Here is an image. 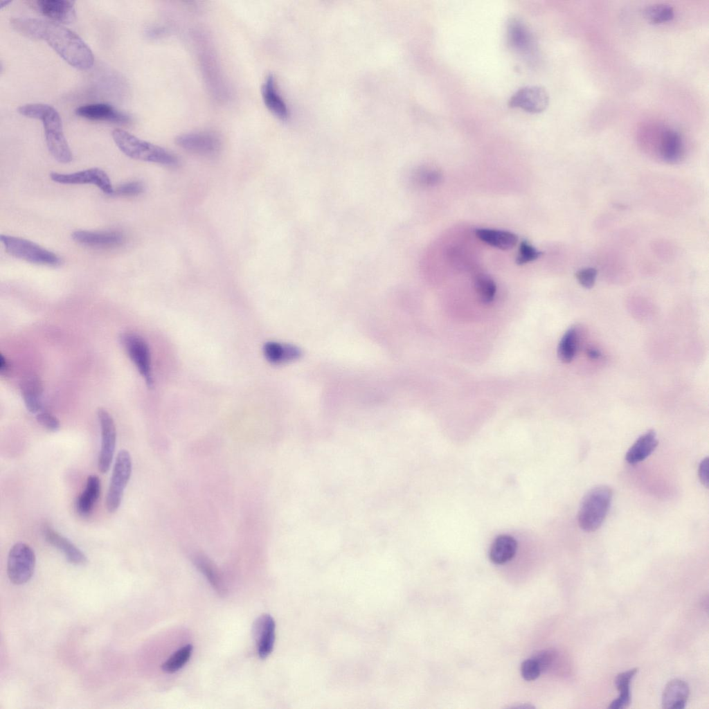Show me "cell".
Returning <instances> with one entry per match:
<instances>
[{"label":"cell","instance_id":"1","mask_svg":"<svg viewBox=\"0 0 709 709\" xmlns=\"http://www.w3.org/2000/svg\"><path fill=\"white\" fill-rule=\"evenodd\" d=\"M10 22L22 35L44 40L71 66L80 70L92 67L94 57L90 48L78 34L62 24L31 17H13Z\"/></svg>","mask_w":709,"mask_h":709},{"label":"cell","instance_id":"2","mask_svg":"<svg viewBox=\"0 0 709 709\" xmlns=\"http://www.w3.org/2000/svg\"><path fill=\"white\" fill-rule=\"evenodd\" d=\"M18 112L26 117L42 120L49 152L57 161L67 163L73 154L64 136L60 114L52 106L44 103H30L20 106Z\"/></svg>","mask_w":709,"mask_h":709},{"label":"cell","instance_id":"3","mask_svg":"<svg viewBox=\"0 0 709 709\" xmlns=\"http://www.w3.org/2000/svg\"><path fill=\"white\" fill-rule=\"evenodd\" d=\"M112 137L120 150L132 159L172 167L179 163V160L174 154L160 146L142 140L125 130L114 129Z\"/></svg>","mask_w":709,"mask_h":709},{"label":"cell","instance_id":"4","mask_svg":"<svg viewBox=\"0 0 709 709\" xmlns=\"http://www.w3.org/2000/svg\"><path fill=\"white\" fill-rule=\"evenodd\" d=\"M612 499V490L607 486H598L590 490L583 498L579 512L578 524L586 532L596 530L604 521Z\"/></svg>","mask_w":709,"mask_h":709},{"label":"cell","instance_id":"5","mask_svg":"<svg viewBox=\"0 0 709 709\" xmlns=\"http://www.w3.org/2000/svg\"><path fill=\"white\" fill-rule=\"evenodd\" d=\"M0 240L7 253L15 258L38 265L56 267L62 263L57 254L30 240L8 235H1Z\"/></svg>","mask_w":709,"mask_h":709},{"label":"cell","instance_id":"6","mask_svg":"<svg viewBox=\"0 0 709 709\" xmlns=\"http://www.w3.org/2000/svg\"><path fill=\"white\" fill-rule=\"evenodd\" d=\"M132 473V458L128 451L120 450L116 456L106 496V508L114 512L119 508Z\"/></svg>","mask_w":709,"mask_h":709},{"label":"cell","instance_id":"7","mask_svg":"<svg viewBox=\"0 0 709 709\" xmlns=\"http://www.w3.org/2000/svg\"><path fill=\"white\" fill-rule=\"evenodd\" d=\"M35 566V555L28 544L16 543L10 548L7 562V573L10 580L15 584L27 582L32 577Z\"/></svg>","mask_w":709,"mask_h":709},{"label":"cell","instance_id":"8","mask_svg":"<svg viewBox=\"0 0 709 709\" xmlns=\"http://www.w3.org/2000/svg\"><path fill=\"white\" fill-rule=\"evenodd\" d=\"M120 343L149 387L153 386L149 346L145 339L133 332L120 335Z\"/></svg>","mask_w":709,"mask_h":709},{"label":"cell","instance_id":"9","mask_svg":"<svg viewBox=\"0 0 709 709\" xmlns=\"http://www.w3.org/2000/svg\"><path fill=\"white\" fill-rule=\"evenodd\" d=\"M175 142L184 150L204 157L217 156L222 149L219 136L211 132H190L179 135Z\"/></svg>","mask_w":709,"mask_h":709},{"label":"cell","instance_id":"10","mask_svg":"<svg viewBox=\"0 0 709 709\" xmlns=\"http://www.w3.org/2000/svg\"><path fill=\"white\" fill-rule=\"evenodd\" d=\"M97 415L101 431L98 467L100 472L106 473L109 469L115 451L116 431L113 418L106 409H99Z\"/></svg>","mask_w":709,"mask_h":709},{"label":"cell","instance_id":"11","mask_svg":"<svg viewBox=\"0 0 709 709\" xmlns=\"http://www.w3.org/2000/svg\"><path fill=\"white\" fill-rule=\"evenodd\" d=\"M50 177L52 181L62 184H93L107 195H112L114 190L107 174L98 168L66 174L52 172Z\"/></svg>","mask_w":709,"mask_h":709},{"label":"cell","instance_id":"12","mask_svg":"<svg viewBox=\"0 0 709 709\" xmlns=\"http://www.w3.org/2000/svg\"><path fill=\"white\" fill-rule=\"evenodd\" d=\"M549 96L539 86H526L517 90L510 98L509 106L520 108L529 113H540L548 105Z\"/></svg>","mask_w":709,"mask_h":709},{"label":"cell","instance_id":"13","mask_svg":"<svg viewBox=\"0 0 709 709\" xmlns=\"http://www.w3.org/2000/svg\"><path fill=\"white\" fill-rule=\"evenodd\" d=\"M29 3L42 15L57 24H71L75 19V2L73 1L36 0Z\"/></svg>","mask_w":709,"mask_h":709},{"label":"cell","instance_id":"14","mask_svg":"<svg viewBox=\"0 0 709 709\" xmlns=\"http://www.w3.org/2000/svg\"><path fill=\"white\" fill-rule=\"evenodd\" d=\"M75 112L77 116L91 120L108 121L120 124H125L131 120L128 115L106 103L83 105L77 107Z\"/></svg>","mask_w":709,"mask_h":709},{"label":"cell","instance_id":"15","mask_svg":"<svg viewBox=\"0 0 709 709\" xmlns=\"http://www.w3.org/2000/svg\"><path fill=\"white\" fill-rule=\"evenodd\" d=\"M42 533L45 540L62 552L70 563L75 565H84L87 563L85 555L70 540L60 535L48 524L43 525Z\"/></svg>","mask_w":709,"mask_h":709},{"label":"cell","instance_id":"16","mask_svg":"<svg viewBox=\"0 0 709 709\" xmlns=\"http://www.w3.org/2000/svg\"><path fill=\"white\" fill-rule=\"evenodd\" d=\"M659 130L658 151L661 158L668 163L677 162L684 151L681 135L671 127H660Z\"/></svg>","mask_w":709,"mask_h":709},{"label":"cell","instance_id":"17","mask_svg":"<svg viewBox=\"0 0 709 709\" xmlns=\"http://www.w3.org/2000/svg\"><path fill=\"white\" fill-rule=\"evenodd\" d=\"M71 236L79 244L98 248L118 246L125 240L124 235L118 231H76Z\"/></svg>","mask_w":709,"mask_h":709},{"label":"cell","instance_id":"18","mask_svg":"<svg viewBox=\"0 0 709 709\" xmlns=\"http://www.w3.org/2000/svg\"><path fill=\"white\" fill-rule=\"evenodd\" d=\"M275 628V622L268 614L260 616L254 624V636L257 642L258 653L261 658H267L273 650Z\"/></svg>","mask_w":709,"mask_h":709},{"label":"cell","instance_id":"19","mask_svg":"<svg viewBox=\"0 0 709 709\" xmlns=\"http://www.w3.org/2000/svg\"><path fill=\"white\" fill-rule=\"evenodd\" d=\"M261 94L267 108L276 117L286 119L289 116V109L277 89L275 78L268 75L261 87Z\"/></svg>","mask_w":709,"mask_h":709},{"label":"cell","instance_id":"20","mask_svg":"<svg viewBox=\"0 0 709 709\" xmlns=\"http://www.w3.org/2000/svg\"><path fill=\"white\" fill-rule=\"evenodd\" d=\"M507 38L509 44L520 53H530L533 38L528 27L519 19H511L508 23Z\"/></svg>","mask_w":709,"mask_h":709},{"label":"cell","instance_id":"21","mask_svg":"<svg viewBox=\"0 0 709 709\" xmlns=\"http://www.w3.org/2000/svg\"><path fill=\"white\" fill-rule=\"evenodd\" d=\"M263 353L266 359L273 364L291 362L302 355L300 349L297 346L276 341L267 342L263 346Z\"/></svg>","mask_w":709,"mask_h":709},{"label":"cell","instance_id":"22","mask_svg":"<svg viewBox=\"0 0 709 709\" xmlns=\"http://www.w3.org/2000/svg\"><path fill=\"white\" fill-rule=\"evenodd\" d=\"M657 445L655 431L649 430L641 435L631 446L626 454L625 460L631 465L637 464L650 456Z\"/></svg>","mask_w":709,"mask_h":709},{"label":"cell","instance_id":"23","mask_svg":"<svg viewBox=\"0 0 709 709\" xmlns=\"http://www.w3.org/2000/svg\"><path fill=\"white\" fill-rule=\"evenodd\" d=\"M689 696L688 683L681 679H673L667 683L662 695L664 708H684Z\"/></svg>","mask_w":709,"mask_h":709},{"label":"cell","instance_id":"24","mask_svg":"<svg viewBox=\"0 0 709 709\" xmlns=\"http://www.w3.org/2000/svg\"><path fill=\"white\" fill-rule=\"evenodd\" d=\"M21 395L27 410L32 413L41 411L43 385L37 377L26 378L21 384Z\"/></svg>","mask_w":709,"mask_h":709},{"label":"cell","instance_id":"25","mask_svg":"<svg viewBox=\"0 0 709 709\" xmlns=\"http://www.w3.org/2000/svg\"><path fill=\"white\" fill-rule=\"evenodd\" d=\"M475 235L482 242L502 250L512 249L518 242L517 236L507 231L477 228Z\"/></svg>","mask_w":709,"mask_h":709},{"label":"cell","instance_id":"26","mask_svg":"<svg viewBox=\"0 0 709 709\" xmlns=\"http://www.w3.org/2000/svg\"><path fill=\"white\" fill-rule=\"evenodd\" d=\"M100 493V481L96 475H90L86 482L84 491L76 501V509L82 516L90 514Z\"/></svg>","mask_w":709,"mask_h":709},{"label":"cell","instance_id":"27","mask_svg":"<svg viewBox=\"0 0 709 709\" xmlns=\"http://www.w3.org/2000/svg\"><path fill=\"white\" fill-rule=\"evenodd\" d=\"M517 543L515 539L508 535L498 536L492 544L489 557L496 564H502L511 560L516 554Z\"/></svg>","mask_w":709,"mask_h":709},{"label":"cell","instance_id":"28","mask_svg":"<svg viewBox=\"0 0 709 709\" xmlns=\"http://www.w3.org/2000/svg\"><path fill=\"white\" fill-rule=\"evenodd\" d=\"M638 669L634 668L618 674L615 679V684L620 692L619 697L614 699L609 706V708L622 709L627 708L631 703L630 683Z\"/></svg>","mask_w":709,"mask_h":709},{"label":"cell","instance_id":"29","mask_svg":"<svg viewBox=\"0 0 709 709\" xmlns=\"http://www.w3.org/2000/svg\"><path fill=\"white\" fill-rule=\"evenodd\" d=\"M578 336L577 330L570 327L562 336L558 347L557 356L565 364L571 362L575 357L577 347Z\"/></svg>","mask_w":709,"mask_h":709},{"label":"cell","instance_id":"30","mask_svg":"<svg viewBox=\"0 0 709 709\" xmlns=\"http://www.w3.org/2000/svg\"><path fill=\"white\" fill-rule=\"evenodd\" d=\"M474 285L478 298L481 303L488 304L494 300L496 285L489 275L484 273H477L474 276Z\"/></svg>","mask_w":709,"mask_h":709},{"label":"cell","instance_id":"31","mask_svg":"<svg viewBox=\"0 0 709 709\" xmlns=\"http://www.w3.org/2000/svg\"><path fill=\"white\" fill-rule=\"evenodd\" d=\"M442 179L440 172L432 167L422 166L412 172L410 180L418 187H431L438 184Z\"/></svg>","mask_w":709,"mask_h":709},{"label":"cell","instance_id":"32","mask_svg":"<svg viewBox=\"0 0 709 709\" xmlns=\"http://www.w3.org/2000/svg\"><path fill=\"white\" fill-rule=\"evenodd\" d=\"M644 15L649 22L659 24L672 20L674 10L670 4L657 3L647 6L644 10Z\"/></svg>","mask_w":709,"mask_h":709},{"label":"cell","instance_id":"33","mask_svg":"<svg viewBox=\"0 0 709 709\" xmlns=\"http://www.w3.org/2000/svg\"><path fill=\"white\" fill-rule=\"evenodd\" d=\"M192 652V645H186L175 652L162 664L163 671L174 673L182 668L189 661Z\"/></svg>","mask_w":709,"mask_h":709},{"label":"cell","instance_id":"34","mask_svg":"<svg viewBox=\"0 0 709 709\" xmlns=\"http://www.w3.org/2000/svg\"><path fill=\"white\" fill-rule=\"evenodd\" d=\"M196 562L199 570L205 575L212 586H214L219 593H224L225 589L223 586L222 579L218 575L217 570L212 566V564L203 558L197 559Z\"/></svg>","mask_w":709,"mask_h":709},{"label":"cell","instance_id":"35","mask_svg":"<svg viewBox=\"0 0 709 709\" xmlns=\"http://www.w3.org/2000/svg\"><path fill=\"white\" fill-rule=\"evenodd\" d=\"M542 252L538 251L528 241L523 240L519 245V254L516 259L518 264H523L539 258Z\"/></svg>","mask_w":709,"mask_h":709},{"label":"cell","instance_id":"36","mask_svg":"<svg viewBox=\"0 0 709 709\" xmlns=\"http://www.w3.org/2000/svg\"><path fill=\"white\" fill-rule=\"evenodd\" d=\"M522 677L526 681H533L542 672L539 663L533 656L524 661L521 666Z\"/></svg>","mask_w":709,"mask_h":709},{"label":"cell","instance_id":"37","mask_svg":"<svg viewBox=\"0 0 709 709\" xmlns=\"http://www.w3.org/2000/svg\"><path fill=\"white\" fill-rule=\"evenodd\" d=\"M144 191L143 184L137 181L125 183L114 190L112 195L123 197L136 196Z\"/></svg>","mask_w":709,"mask_h":709},{"label":"cell","instance_id":"38","mask_svg":"<svg viewBox=\"0 0 709 709\" xmlns=\"http://www.w3.org/2000/svg\"><path fill=\"white\" fill-rule=\"evenodd\" d=\"M596 276L597 271L592 267L582 269L576 273V278L579 283L587 289H590L594 285Z\"/></svg>","mask_w":709,"mask_h":709},{"label":"cell","instance_id":"39","mask_svg":"<svg viewBox=\"0 0 709 709\" xmlns=\"http://www.w3.org/2000/svg\"><path fill=\"white\" fill-rule=\"evenodd\" d=\"M36 420L39 424L51 431H56L60 429L59 420L48 412L41 411L37 413Z\"/></svg>","mask_w":709,"mask_h":709},{"label":"cell","instance_id":"40","mask_svg":"<svg viewBox=\"0 0 709 709\" xmlns=\"http://www.w3.org/2000/svg\"><path fill=\"white\" fill-rule=\"evenodd\" d=\"M699 477L701 483L708 487V458H704L700 463L699 467Z\"/></svg>","mask_w":709,"mask_h":709},{"label":"cell","instance_id":"41","mask_svg":"<svg viewBox=\"0 0 709 709\" xmlns=\"http://www.w3.org/2000/svg\"><path fill=\"white\" fill-rule=\"evenodd\" d=\"M165 33V30L162 27L153 26L147 29L146 35L150 38H159L163 36Z\"/></svg>","mask_w":709,"mask_h":709},{"label":"cell","instance_id":"42","mask_svg":"<svg viewBox=\"0 0 709 709\" xmlns=\"http://www.w3.org/2000/svg\"><path fill=\"white\" fill-rule=\"evenodd\" d=\"M10 363L7 359L1 354L0 355V372L1 375H6L10 370Z\"/></svg>","mask_w":709,"mask_h":709},{"label":"cell","instance_id":"43","mask_svg":"<svg viewBox=\"0 0 709 709\" xmlns=\"http://www.w3.org/2000/svg\"><path fill=\"white\" fill-rule=\"evenodd\" d=\"M586 354L592 359H598L601 356L600 352L595 348H589L586 350Z\"/></svg>","mask_w":709,"mask_h":709},{"label":"cell","instance_id":"44","mask_svg":"<svg viewBox=\"0 0 709 709\" xmlns=\"http://www.w3.org/2000/svg\"><path fill=\"white\" fill-rule=\"evenodd\" d=\"M9 3H10V1H3V3L1 2V8H2L3 6H6Z\"/></svg>","mask_w":709,"mask_h":709}]
</instances>
